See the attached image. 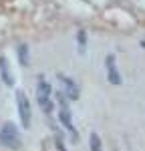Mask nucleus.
<instances>
[{
	"label": "nucleus",
	"instance_id": "obj_9",
	"mask_svg": "<svg viewBox=\"0 0 145 151\" xmlns=\"http://www.w3.org/2000/svg\"><path fill=\"white\" fill-rule=\"evenodd\" d=\"M89 149L91 151H103V141L97 133H91L89 135Z\"/></svg>",
	"mask_w": 145,
	"mask_h": 151
},
{
	"label": "nucleus",
	"instance_id": "obj_8",
	"mask_svg": "<svg viewBox=\"0 0 145 151\" xmlns=\"http://www.w3.org/2000/svg\"><path fill=\"white\" fill-rule=\"evenodd\" d=\"M16 55H18L20 65H22V67H28V63H30V50H28V45H26V42L18 45V48H16Z\"/></svg>",
	"mask_w": 145,
	"mask_h": 151
},
{
	"label": "nucleus",
	"instance_id": "obj_7",
	"mask_svg": "<svg viewBox=\"0 0 145 151\" xmlns=\"http://www.w3.org/2000/svg\"><path fill=\"white\" fill-rule=\"evenodd\" d=\"M0 79H2V83L6 87H12L14 85V77H12V73H10L8 60H6V57H2V55H0Z\"/></svg>",
	"mask_w": 145,
	"mask_h": 151
},
{
	"label": "nucleus",
	"instance_id": "obj_4",
	"mask_svg": "<svg viewBox=\"0 0 145 151\" xmlns=\"http://www.w3.org/2000/svg\"><path fill=\"white\" fill-rule=\"evenodd\" d=\"M16 107H18V117H20V123H22L24 129L30 127L32 123V107H30V101L24 91H16Z\"/></svg>",
	"mask_w": 145,
	"mask_h": 151
},
{
	"label": "nucleus",
	"instance_id": "obj_6",
	"mask_svg": "<svg viewBox=\"0 0 145 151\" xmlns=\"http://www.w3.org/2000/svg\"><path fill=\"white\" fill-rule=\"evenodd\" d=\"M57 79H59V83H60V93L65 95L69 101H77L79 97H81V89H79V85L72 81L71 77H67V75H57Z\"/></svg>",
	"mask_w": 145,
	"mask_h": 151
},
{
	"label": "nucleus",
	"instance_id": "obj_3",
	"mask_svg": "<svg viewBox=\"0 0 145 151\" xmlns=\"http://www.w3.org/2000/svg\"><path fill=\"white\" fill-rule=\"evenodd\" d=\"M20 133H18V129L14 123H4L2 127H0V145L2 147H6V149H18L20 147Z\"/></svg>",
	"mask_w": 145,
	"mask_h": 151
},
{
	"label": "nucleus",
	"instance_id": "obj_11",
	"mask_svg": "<svg viewBox=\"0 0 145 151\" xmlns=\"http://www.w3.org/2000/svg\"><path fill=\"white\" fill-rule=\"evenodd\" d=\"M77 45H79V52L83 55L85 50H87V32H85V28L77 30Z\"/></svg>",
	"mask_w": 145,
	"mask_h": 151
},
{
	"label": "nucleus",
	"instance_id": "obj_10",
	"mask_svg": "<svg viewBox=\"0 0 145 151\" xmlns=\"http://www.w3.org/2000/svg\"><path fill=\"white\" fill-rule=\"evenodd\" d=\"M52 133H55V147H57V151H69V149H67V145H65L62 135L59 133V129H57L55 123H52Z\"/></svg>",
	"mask_w": 145,
	"mask_h": 151
},
{
	"label": "nucleus",
	"instance_id": "obj_1",
	"mask_svg": "<svg viewBox=\"0 0 145 151\" xmlns=\"http://www.w3.org/2000/svg\"><path fill=\"white\" fill-rule=\"evenodd\" d=\"M55 97H57V103H59V121H60V125H62V129L71 135L72 143H79V131H77L75 121H72V111L69 109V99L60 93V91L55 93Z\"/></svg>",
	"mask_w": 145,
	"mask_h": 151
},
{
	"label": "nucleus",
	"instance_id": "obj_2",
	"mask_svg": "<svg viewBox=\"0 0 145 151\" xmlns=\"http://www.w3.org/2000/svg\"><path fill=\"white\" fill-rule=\"evenodd\" d=\"M52 87H50V83L45 79V75H38V79H36V101H38V107L42 109V113L45 115H52V111H55V101H52Z\"/></svg>",
	"mask_w": 145,
	"mask_h": 151
},
{
	"label": "nucleus",
	"instance_id": "obj_5",
	"mask_svg": "<svg viewBox=\"0 0 145 151\" xmlns=\"http://www.w3.org/2000/svg\"><path fill=\"white\" fill-rule=\"evenodd\" d=\"M105 73H107V81L111 85H117L119 87L123 83V77H121V70H119V65H117V57L113 52H109L105 57Z\"/></svg>",
	"mask_w": 145,
	"mask_h": 151
}]
</instances>
